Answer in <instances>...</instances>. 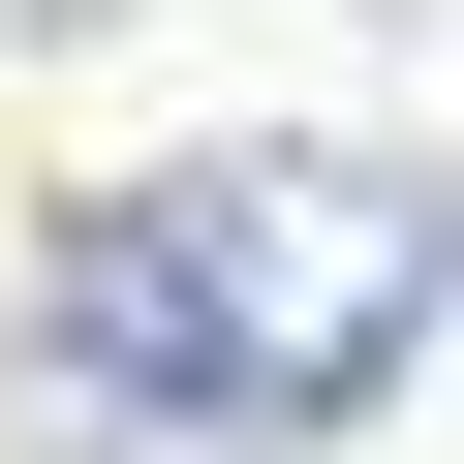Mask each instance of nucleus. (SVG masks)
Masks as SVG:
<instances>
[{
    "label": "nucleus",
    "mask_w": 464,
    "mask_h": 464,
    "mask_svg": "<svg viewBox=\"0 0 464 464\" xmlns=\"http://www.w3.org/2000/svg\"><path fill=\"white\" fill-rule=\"evenodd\" d=\"M464 310V186L372 124H248L32 217V372L63 433H186V464H310L341 402H402V341Z\"/></svg>",
    "instance_id": "f257e3e1"
},
{
    "label": "nucleus",
    "mask_w": 464,
    "mask_h": 464,
    "mask_svg": "<svg viewBox=\"0 0 464 464\" xmlns=\"http://www.w3.org/2000/svg\"><path fill=\"white\" fill-rule=\"evenodd\" d=\"M0 32H93V0H0Z\"/></svg>",
    "instance_id": "f03ea898"
}]
</instances>
